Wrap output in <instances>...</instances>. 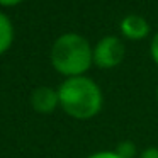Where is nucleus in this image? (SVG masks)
<instances>
[{
    "label": "nucleus",
    "instance_id": "obj_7",
    "mask_svg": "<svg viewBox=\"0 0 158 158\" xmlns=\"http://www.w3.org/2000/svg\"><path fill=\"white\" fill-rule=\"evenodd\" d=\"M116 153L121 158H134L138 155V150H136V144L131 143V141H121L116 148Z\"/></svg>",
    "mask_w": 158,
    "mask_h": 158
},
{
    "label": "nucleus",
    "instance_id": "obj_11",
    "mask_svg": "<svg viewBox=\"0 0 158 158\" xmlns=\"http://www.w3.org/2000/svg\"><path fill=\"white\" fill-rule=\"evenodd\" d=\"M24 0H0V7H15V5L22 4Z\"/></svg>",
    "mask_w": 158,
    "mask_h": 158
},
{
    "label": "nucleus",
    "instance_id": "obj_4",
    "mask_svg": "<svg viewBox=\"0 0 158 158\" xmlns=\"http://www.w3.org/2000/svg\"><path fill=\"white\" fill-rule=\"evenodd\" d=\"M31 107L34 112L38 114H53L56 109L60 107V95H58V89H53L48 85H41L36 87L31 94Z\"/></svg>",
    "mask_w": 158,
    "mask_h": 158
},
{
    "label": "nucleus",
    "instance_id": "obj_6",
    "mask_svg": "<svg viewBox=\"0 0 158 158\" xmlns=\"http://www.w3.org/2000/svg\"><path fill=\"white\" fill-rule=\"evenodd\" d=\"M14 38H15V31L10 17L5 12L0 10V56L5 55L10 49Z\"/></svg>",
    "mask_w": 158,
    "mask_h": 158
},
{
    "label": "nucleus",
    "instance_id": "obj_9",
    "mask_svg": "<svg viewBox=\"0 0 158 158\" xmlns=\"http://www.w3.org/2000/svg\"><path fill=\"white\" fill-rule=\"evenodd\" d=\"M89 158H121V156L116 153V150H104V151H95V153H92Z\"/></svg>",
    "mask_w": 158,
    "mask_h": 158
},
{
    "label": "nucleus",
    "instance_id": "obj_1",
    "mask_svg": "<svg viewBox=\"0 0 158 158\" xmlns=\"http://www.w3.org/2000/svg\"><path fill=\"white\" fill-rule=\"evenodd\" d=\"M60 107L66 116L78 121H89L102 110L104 94L90 77L65 78L58 87Z\"/></svg>",
    "mask_w": 158,
    "mask_h": 158
},
{
    "label": "nucleus",
    "instance_id": "obj_2",
    "mask_svg": "<svg viewBox=\"0 0 158 158\" xmlns=\"http://www.w3.org/2000/svg\"><path fill=\"white\" fill-rule=\"evenodd\" d=\"M53 68L65 78L87 75L94 65V46L77 32H65L55 39L49 51Z\"/></svg>",
    "mask_w": 158,
    "mask_h": 158
},
{
    "label": "nucleus",
    "instance_id": "obj_12",
    "mask_svg": "<svg viewBox=\"0 0 158 158\" xmlns=\"http://www.w3.org/2000/svg\"><path fill=\"white\" fill-rule=\"evenodd\" d=\"M156 99H158V89H156Z\"/></svg>",
    "mask_w": 158,
    "mask_h": 158
},
{
    "label": "nucleus",
    "instance_id": "obj_5",
    "mask_svg": "<svg viewBox=\"0 0 158 158\" xmlns=\"http://www.w3.org/2000/svg\"><path fill=\"white\" fill-rule=\"evenodd\" d=\"M119 31L123 34V38L129 39V41H141V39L148 38V34H150V24L143 15L129 14L121 19Z\"/></svg>",
    "mask_w": 158,
    "mask_h": 158
},
{
    "label": "nucleus",
    "instance_id": "obj_3",
    "mask_svg": "<svg viewBox=\"0 0 158 158\" xmlns=\"http://www.w3.org/2000/svg\"><path fill=\"white\" fill-rule=\"evenodd\" d=\"M126 48L117 36H104L94 46V65L102 70L116 68L123 63Z\"/></svg>",
    "mask_w": 158,
    "mask_h": 158
},
{
    "label": "nucleus",
    "instance_id": "obj_8",
    "mask_svg": "<svg viewBox=\"0 0 158 158\" xmlns=\"http://www.w3.org/2000/svg\"><path fill=\"white\" fill-rule=\"evenodd\" d=\"M150 55H151L153 63L158 66V31L155 32L153 38H151V43H150Z\"/></svg>",
    "mask_w": 158,
    "mask_h": 158
},
{
    "label": "nucleus",
    "instance_id": "obj_10",
    "mask_svg": "<svg viewBox=\"0 0 158 158\" xmlns=\"http://www.w3.org/2000/svg\"><path fill=\"white\" fill-rule=\"evenodd\" d=\"M138 158H158V148L156 146H148L143 151H139Z\"/></svg>",
    "mask_w": 158,
    "mask_h": 158
}]
</instances>
